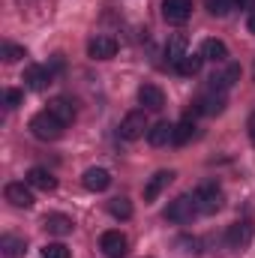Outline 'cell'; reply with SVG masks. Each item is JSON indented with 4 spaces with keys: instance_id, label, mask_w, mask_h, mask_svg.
<instances>
[{
    "instance_id": "1",
    "label": "cell",
    "mask_w": 255,
    "mask_h": 258,
    "mask_svg": "<svg viewBox=\"0 0 255 258\" xmlns=\"http://www.w3.org/2000/svg\"><path fill=\"white\" fill-rule=\"evenodd\" d=\"M63 123L51 114V111H39V114H33L30 117V132H33V138H39V141H57L60 135H63Z\"/></svg>"
},
{
    "instance_id": "2",
    "label": "cell",
    "mask_w": 255,
    "mask_h": 258,
    "mask_svg": "<svg viewBox=\"0 0 255 258\" xmlns=\"http://www.w3.org/2000/svg\"><path fill=\"white\" fill-rule=\"evenodd\" d=\"M195 213H198V204H195V198L192 195H177L168 207H165V219L168 222H177V225H186L195 219Z\"/></svg>"
},
{
    "instance_id": "3",
    "label": "cell",
    "mask_w": 255,
    "mask_h": 258,
    "mask_svg": "<svg viewBox=\"0 0 255 258\" xmlns=\"http://www.w3.org/2000/svg\"><path fill=\"white\" fill-rule=\"evenodd\" d=\"M195 204H198V213H216L219 207H222V189L216 186V183H201L195 192Z\"/></svg>"
},
{
    "instance_id": "4",
    "label": "cell",
    "mask_w": 255,
    "mask_h": 258,
    "mask_svg": "<svg viewBox=\"0 0 255 258\" xmlns=\"http://www.w3.org/2000/svg\"><path fill=\"white\" fill-rule=\"evenodd\" d=\"M147 117H144V111H129L126 117L120 120V138H126V141H135V138H141V135H147Z\"/></svg>"
},
{
    "instance_id": "5",
    "label": "cell",
    "mask_w": 255,
    "mask_h": 258,
    "mask_svg": "<svg viewBox=\"0 0 255 258\" xmlns=\"http://www.w3.org/2000/svg\"><path fill=\"white\" fill-rule=\"evenodd\" d=\"M192 15V0H162V18L168 24H183Z\"/></svg>"
},
{
    "instance_id": "6",
    "label": "cell",
    "mask_w": 255,
    "mask_h": 258,
    "mask_svg": "<svg viewBox=\"0 0 255 258\" xmlns=\"http://www.w3.org/2000/svg\"><path fill=\"white\" fill-rule=\"evenodd\" d=\"M87 54L93 60H111L117 54V39L114 36H93L87 42Z\"/></svg>"
},
{
    "instance_id": "7",
    "label": "cell",
    "mask_w": 255,
    "mask_h": 258,
    "mask_svg": "<svg viewBox=\"0 0 255 258\" xmlns=\"http://www.w3.org/2000/svg\"><path fill=\"white\" fill-rule=\"evenodd\" d=\"M99 249H102L108 258H123L126 249H129V240L120 234V231H105V234L99 237Z\"/></svg>"
},
{
    "instance_id": "8",
    "label": "cell",
    "mask_w": 255,
    "mask_h": 258,
    "mask_svg": "<svg viewBox=\"0 0 255 258\" xmlns=\"http://www.w3.org/2000/svg\"><path fill=\"white\" fill-rule=\"evenodd\" d=\"M171 180H174V171H168V168L156 171V174L144 183V201H147V204H150V201H156V198H159V192H162Z\"/></svg>"
},
{
    "instance_id": "9",
    "label": "cell",
    "mask_w": 255,
    "mask_h": 258,
    "mask_svg": "<svg viewBox=\"0 0 255 258\" xmlns=\"http://www.w3.org/2000/svg\"><path fill=\"white\" fill-rule=\"evenodd\" d=\"M138 102L150 111H159V108H165V93L156 84H141L138 87Z\"/></svg>"
},
{
    "instance_id": "10",
    "label": "cell",
    "mask_w": 255,
    "mask_h": 258,
    "mask_svg": "<svg viewBox=\"0 0 255 258\" xmlns=\"http://www.w3.org/2000/svg\"><path fill=\"white\" fill-rule=\"evenodd\" d=\"M81 183H84V189H90V192H105V189L111 186V174H108L105 168H87L84 177H81Z\"/></svg>"
},
{
    "instance_id": "11",
    "label": "cell",
    "mask_w": 255,
    "mask_h": 258,
    "mask_svg": "<svg viewBox=\"0 0 255 258\" xmlns=\"http://www.w3.org/2000/svg\"><path fill=\"white\" fill-rule=\"evenodd\" d=\"M24 84L30 87V90H45L48 84H51V69L48 66H27L24 69Z\"/></svg>"
},
{
    "instance_id": "12",
    "label": "cell",
    "mask_w": 255,
    "mask_h": 258,
    "mask_svg": "<svg viewBox=\"0 0 255 258\" xmlns=\"http://www.w3.org/2000/svg\"><path fill=\"white\" fill-rule=\"evenodd\" d=\"M3 195H6V201L12 204V207H33V192L24 186V183H6V189H3Z\"/></svg>"
},
{
    "instance_id": "13",
    "label": "cell",
    "mask_w": 255,
    "mask_h": 258,
    "mask_svg": "<svg viewBox=\"0 0 255 258\" xmlns=\"http://www.w3.org/2000/svg\"><path fill=\"white\" fill-rule=\"evenodd\" d=\"M27 183H30L33 189L51 192V189L57 186V177H54V174H51L48 168H39V165H36V168H30V171H27Z\"/></svg>"
},
{
    "instance_id": "14",
    "label": "cell",
    "mask_w": 255,
    "mask_h": 258,
    "mask_svg": "<svg viewBox=\"0 0 255 258\" xmlns=\"http://www.w3.org/2000/svg\"><path fill=\"white\" fill-rule=\"evenodd\" d=\"M72 228H75V222H72L66 213H48V216H45V231H48V234L66 237V234H72Z\"/></svg>"
},
{
    "instance_id": "15",
    "label": "cell",
    "mask_w": 255,
    "mask_h": 258,
    "mask_svg": "<svg viewBox=\"0 0 255 258\" xmlns=\"http://www.w3.org/2000/svg\"><path fill=\"white\" fill-rule=\"evenodd\" d=\"M186 54H189V51H186V36H183V33H171L168 42H165V57L177 66Z\"/></svg>"
},
{
    "instance_id": "16",
    "label": "cell",
    "mask_w": 255,
    "mask_h": 258,
    "mask_svg": "<svg viewBox=\"0 0 255 258\" xmlns=\"http://www.w3.org/2000/svg\"><path fill=\"white\" fill-rule=\"evenodd\" d=\"M201 57L204 60H213V63H222L228 57V45L222 39H204L201 42Z\"/></svg>"
},
{
    "instance_id": "17",
    "label": "cell",
    "mask_w": 255,
    "mask_h": 258,
    "mask_svg": "<svg viewBox=\"0 0 255 258\" xmlns=\"http://www.w3.org/2000/svg\"><path fill=\"white\" fill-rule=\"evenodd\" d=\"M222 108H225V93H216V90H210L207 96H201L195 102V111H201V114H219Z\"/></svg>"
},
{
    "instance_id": "18",
    "label": "cell",
    "mask_w": 255,
    "mask_h": 258,
    "mask_svg": "<svg viewBox=\"0 0 255 258\" xmlns=\"http://www.w3.org/2000/svg\"><path fill=\"white\" fill-rule=\"evenodd\" d=\"M174 138V126L168 123V120H159V123H153V126L147 129V141L153 144V147H162V144H168Z\"/></svg>"
},
{
    "instance_id": "19",
    "label": "cell",
    "mask_w": 255,
    "mask_h": 258,
    "mask_svg": "<svg viewBox=\"0 0 255 258\" xmlns=\"http://www.w3.org/2000/svg\"><path fill=\"white\" fill-rule=\"evenodd\" d=\"M45 111H51V114H54V117H57V120H60L63 126H69V123L75 120V108H72V102H69V99H63V96L51 99Z\"/></svg>"
},
{
    "instance_id": "20",
    "label": "cell",
    "mask_w": 255,
    "mask_h": 258,
    "mask_svg": "<svg viewBox=\"0 0 255 258\" xmlns=\"http://www.w3.org/2000/svg\"><path fill=\"white\" fill-rule=\"evenodd\" d=\"M237 78H240V66H228V69H225V72H219V75L213 72V75H210V90L225 93V90H228Z\"/></svg>"
},
{
    "instance_id": "21",
    "label": "cell",
    "mask_w": 255,
    "mask_h": 258,
    "mask_svg": "<svg viewBox=\"0 0 255 258\" xmlns=\"http://www.w3.org/2000/svg\"><path fill=\"white\" fill-rule=\"evenodd\" d=\"M246 240H249V225H246V222H234V225L228 228V246L237 249V246H243Z\"/></svg>"
},
{
    "instance_id": "22",
    "label": "cell",
    "mask_w": 255,
    "mask_h": 258,
    "mask_svg": "<svg viewBox=\"0 0 255 258\" xmlns=\"http://www.w3.org/2000/svg\"><path fill=\"white\" fill-rule=\"evenodd\" d=\"M0 249H3V255H24L27 252V243L21 240V237H12V234H6L3 240H0Z\"/></svg>"
},
{
    "instance_id": "23",
    "label": "cell",
    "mask_w": 255,
    "mask_h": 258,
    "mask_svg": "<svg viewBox=\"0 0 255 258\" xmlns=\"http://www.w3.org/2000/svg\"><path fill=\"white\" fill-rule=\"evenodd\" d=\"M192 135H195V123H192V117H183V120L174 126V138H171V144H177V147H180V144H186V141H189Z\"/></svg>"
},
{
    "instance_id": "24",
    "label": "cell",
    "mask_w": 255,
    "mask_h": 258,
    "mask_svg": "<svg viewBox=\"0 0 255 258\" xmlns=\"http://www.w3.org/2000/svg\"><path fill=\"white\" fill-rule=\"evenodd\" d=\"M201 63H204V57H201V54H186V57L177 63V72H180V75H186V78H192V75H198V72H201Z\"/></svg>"
},
{
    "instance_id": "25",
    "label": "cell",
    "mask_w": 255,
    "mask_h": 258,
    "mask_svg": "<svg viewBox=\"0 0 255 258\" xmlns=\"http://www.w3.org/2000/svg\"><path fill=\"white\" fill-rule=\"evenodd\" d=\"M108 213L117 216V219H129V216H132V204H129V198H123V195L111 198V201H108Z\"/></svg>"
},
{
    "instance_id": "26",
    "label": "cell",
    "mask_w": 255,
    "mask_h": 258,
    "mask_svg": "<svg viewBox=\"0 0 255 258\" xmlns=\"http://www.w3.org/2000/svg\"><path fill=\"white\" fill-rule=\"evenodd\" d=\"M204 6H207V12L210 15H216V18H222V15H228L231 12V0H204Z\"/></svg>"
},
{
    "instance_id": "27",
    "label": "cell",
    "mask_w": 255,
    "mask_h": 258,
    "mask_svg": "<svg viewBox=\"0 0 255 258\" xmlns=\"http://www.w3.org/2000/svg\"><path fill=\"white\" fill-rule=\"evenodd\" d=\"M21 57H24V48H21V45L3 42V60H6V63H15V60H21Z\"/></svg>"
},
{
    "instance_id": "28",
    "label": "cell",
    "mask_w": 255,
    "mask_h": 258,
    "mask_svg": "<svg viewBox=\"0 0 255 258\" xmlns=\"http://www.w3.org/2000/svg\"><path fill=\"white\" fill-rule=\"evenodd\" d=\"M42 258H69V249H66L63 243H48L42 249Z\"/></svg>"
},
{
    "instance_id": "29",
    "label": "cell",
    "mask_w": 255,
    "mask_h": 258,
    "mask_svg": "<svg viewBox=\"0 0 255 258\" xmlns=\"http://www.w3.org/2000/svg\"><path fill=\"white\" fill-rule=\"evenodd\" d=\"M21 99H24V93H21V90H12V87L3 93V102H6V108H18V105H21Z\"/></svg>"
},
{
    "instance_id": "30",
    "label": "cell",
    "mask_w": 255,
    "mask_h": 258,
    "mask_svg": "<svg viewBox=\"0 0 255 258\" xmlns=\"http://www.w3.org/2000/svg\"><path fill=\"white\" fill-rule=\"evenodd\" d=\"M246 27H249V33H255V12L249 15V21H246Z\"/></svg>"
},
{
    "instance_id": "31",
    "label": "cell",
    "mask_w": 255,
    "mask_h": 258,
    "mask_svg": "<svg viewBox=\"0 0 255 258\" xmlns=\"http://www.w3.org/2000/svg\"><path fill=\"white\" fill-rule=\"evenodd\" d=\"M249 135H252V141H255V114H252V120H249Z\"/></svg>"
},
{
    "instance_id": "32",
    "label": "cell",
    "mask_w": 255,
    "mask_h": 258,
    "mask_svg": "<svg viewBox=\"0 0 255 258\" xmlns=\"http://www.w3.org/2000/svg\"><path fill=\"white\" fill-rule=\"evenodd\" d=\"M231 3H234V6H249L252 0H231Z\"/></svg>"
}]
</instances>
